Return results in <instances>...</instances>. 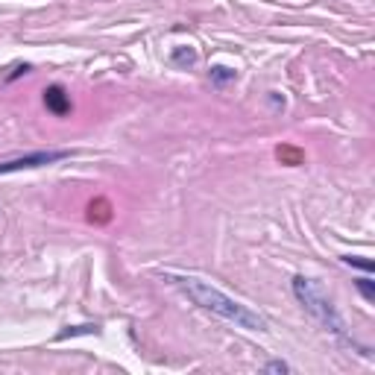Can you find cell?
I'll list each match as a JSON object with an SVG mask.
<instances>
[{
  "label": "cell",
  "instance_id": "6da1fadb",
  "mask_svg": "<svg viewBox=\"0 0 375 375\" xmlns=\"http://www.w3.org/2000/svg\"><path fill=\"white\" fill-rule=\"evenodd\" d=\"M179 282H182L185 293L194 299L196 305H203V308H208V311H214V314H220V317H226V319L238 322V326H243V329H258V332L267 329V322H264L261 317H255L249 308L238 305L235 299L223 296L220 290H214V287H208V285H203V282H196V279H179Z\"/></svg>",
  "mask_w": 375,
  "mask_h": 375
},
{
  "label": "cell",
  "instance_id": "7a4b0ae2",
  "mask_svg": "<svg viewBox=\"0 0 375 375\" xmlns=\"http://www.w3.org/2000/svg\"><path fill=\"white\" fill-rule=\"evenodd\" d=\"M293 287H296V296L302 299L308 311H314V314H317L322 322H326V326L332 322V326H334V332H340V319H337V314H334L332 302H326V299L319 296V290H317V287H314L308 279H296V282H293Z\"/></svg>",
  "mask_w": 375,
  "mask_h": 375
},
{
  "label": "cell",
  "instance_id": "3957f363",
  "mask_svg": "<svg viewBox=\"0 0 375 375\" xmlns=\"http://www.w3.org/2000/svg\"><path fill=\"white\" fill-rule=\"evenodd\" d=\"M68 153H36V156H27V159H18V162H6L0 164V173H12V170H21V167H38V164H50V162H59L65 159Z\"/></svg>",
  "mask_w": 375,
  "mask_h": 375
},
{
  "label": "cell",
  "instance_id": "277c9868",
  "mask_svg": "<svg viewBox=\"0 0 375 375\" xmlns=\"http://www.w3.org/2000/svg\"><path fill=\"white\" fill-rule=\"evenodd\" d=\"M44 103H47L50 112H56V115H65L68 112V97H65V91L59 85H53V88L44 91Z\"/></svg>",
  "mask_w": 375,
  "mask_h": 375
}]
</instances>
